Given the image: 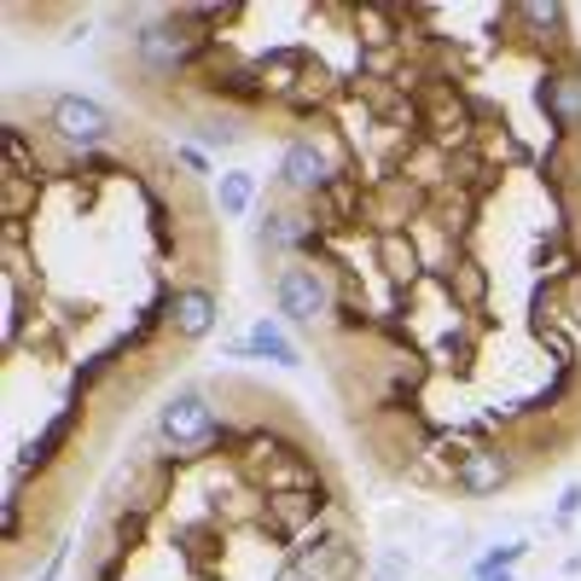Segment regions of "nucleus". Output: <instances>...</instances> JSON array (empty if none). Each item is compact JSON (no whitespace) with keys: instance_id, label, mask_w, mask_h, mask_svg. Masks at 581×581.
<instances>
[{"instance_id":"14","label":"nucleus","mask_w":581,"mask_h":581,"mask_svg":"<svg viewBox=\"0 0 581 581\" xmlns=\"http://www.w3.org/2000/svg\"><path fill=\"white\" fill-rule=\"evenodd\" d=\"M581 511V489H564V500H558V523H570Z\"/></svg>"},{"instance_id":"10","label":"nucleus","mask_w":581,"mask_h":581,"mask_svg":"<svg viewBox=\"0 0 581 581\" xmlns=\"http://www.w3.org/2000/svg\"><path fill=\"white\" fill-rule=\"evenodd\" d=\"M71 424H76V407H64V413H59V419L47 424V431H41V436H36V442H29V448H24V466H47V459L59 454V442L71 436Z\"/></svg>"},{"instance_id":"1","label":"nucleus","mask_w":581,"mask_h":581,"mask_svg":"<svg viewBox=\"0 0 581 581\" xmlns=\"http://www.w3.org/2000/svg\"><path fill=\"white\" fill-rule=\"evenodd\" d=\"M158 431H163V442H175V448H210L221 436V424H215L210 401H203L198 390H181V396H169V407L158 413Z\"/></svg>"},{"instance_id":"6","label":"nucleus","mask_w":581,"mask_h":581,"mask_svg":"<svg viewBox=\"0 0 581 581\" xmlns=\"http://www.w3.org/2000/svg\"><path fill=\"white\" fill-rule=\"evenodd\" d=\"M280 175H285V186H297V193H320V186L332 181V163H326V151H320L314 140H290Z\"/></svg>"},{"instance_id":"3","label":"nucleus","mask_w":581,"mask_h":581,"mask_svg":"<svg viewBox=\"0 0 581 581\" xmlns=\"http://www.w3.org/2000/svg\"><path fill=\"white\" fill-rule=\"evenodd\" d=\"M355 546L344 535H332V541H309V546H297V553L285 558V570L280 581H349L355 576Z\"/></svg>"},{"instance_id":"9","label":"nucleus","mask_w":581,"mask_h":581,"mask_svg":"<svg viewBox=\"0 0 581 581\" xmlns=\"http://www.w3.org/2000/svg\"><path fill=\"white\" fill-rule=\"evenodd\" d=\"M250 355H262V361H280V367H297L302 355H297V344L273 326V320H256V332H250V344H245Z\"/></svg>"},{"instance_id":"12","label":"nucleus","mask_w":581,"mask_h":581,"mask_svg":"<svg viewBox=\"0 0 581 581\" xmlns=\"http://www.w3.org/2000/svg\"><path fill=\"white\" fill-rule=\"evenodd\" d=\"M518 558H523V546H494V553H483V564H477V576H500Z\"/></svg>"},{"instance_id":"4","label":"nucleus","mask_w":581,"mask_h":581,"mask_svg":"<svg viewBox=\"0 0 581 581\" xmlns=\"http://www.w3.org/2000/svg\"><path fill=\"white\" fill-rule=\"evenodd\" d=\"M47 123H53L64 140H76V146H99L111 134L106 106H94V99H82V94H59L53 111H47Z\"/></svg>"},{"instance_id":"15","label":"nucleus","mask_w":581,"mask_h":581,"mask_svg":"<svg viewBox=\"0 0 581 581\" xmlns=\"http://www.w3.org/2000/svg\"><path fill=\"white\" fill-rule=\"evenodd\" d=\"M477 581H511V576H506V570H500V576H477Z\"/></svg>"},{"instance_id":"8","label":"nucleus","mask_w":581,"mask_h":581,"mask_svg":"<svg viewBox=\"0 0 581 581\" xmlns=\"http://www.w3.org/2000/svg\"><path fill=\"white\" fill-rule=\"evenodd\" d=\"M541 106H553V123H558V128H576V123H581V76L546 82V88H541Z\"/></svg>"},{"instance_id":"13","label":"nucleus","mask_w":581,"mask_h":581,"mask_svg":"<svg viewBox=\"0 0 581 581\" xmlns=\"http://www.w3.org/2000/svg\"><path fill=\"white\" fill-rule=\"evenodd\" d=\"M198 140H210V146H215V140H221V146H233V140H238V128H233V123H210V128H198Z\"/></svg>"},{"instance_id":"11","label":"nucleus","mask_w":581,"mask_h":581,"mask_svg":"<svg viewBox=\"0 0 581 581\" xmlns=\"http://www.w3.org/2000/svg\"><path fill=\"white\" fill-rule=\"evenodd\" d=\"M250 193H256V175H245V169H238V175H221V186H215V198H221V210H227V215H245Z\"/></svg>"},{"instance_id":"7","label":"nucleus","mask_w":581,"mask_h":581,"mask_svg":"<svg viewBox=\"0 0 581 581\" xmlns=\"http://www.w3.org/2000/svg\"><path fill=\"white\" fill-rule=\"evenodd\" d=\"M506 477H511V471H506V459L494 454V448H471L466 466H459V489H466V494H494Z\"/></svg>"},{"instance_id":"2","label":"nucleus","mask_w":581,"mask_h":581,"mask_svg":"<svg viewBox=\"0 0 581 581\" xmlns=\"http://www.w3.org/2000/svg\"><path fill=\"white\" fill-rule=\"evenodd\" d=\"M280 314L290 320V326H314L320 314L332 309V290H326V280H320V268H309V262H290V268H280Z\"/></svg>"},{"instance_id":"5","label":"nucleus","mask_w":581,"mask_h":581,"mask_svg":"<svg viewBox=\"0 0 581 581\" xmlns=\"http://www.w3.org/2000/svg\"><path fill=\"white\" fill-rule=\"evenodd\" d=\"M169 326H175L181 337H210L215 332V297L203 285H193V290H175V302H169Z\"/></svg>"}]
</instances>
